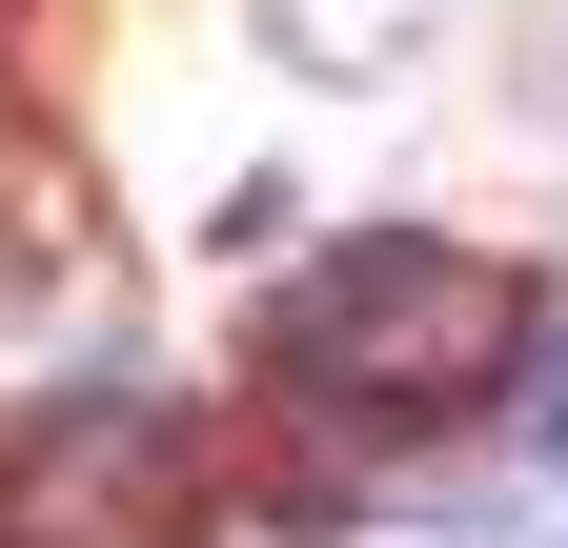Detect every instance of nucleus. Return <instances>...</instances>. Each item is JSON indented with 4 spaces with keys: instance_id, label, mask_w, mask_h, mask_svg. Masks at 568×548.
<instances>
[{
    "instance_id": "f257e3e1",
    "label": "nucleus",
    "mask_w": 568,
    "mask_h": 548,
    "mask_svg": "<svg viewBox=\"0 0 568 548\" xmlns=\"http://www.w3.org/2000/svg\"><path fill=\"white\" fill-rule=\"evenodd\" d=\"M528 346L508 264L447 244V224H366L345 264H305L284 285V386L325 406V427H447V406H487Z\"/></svg>"
},
{
    "instance_id": "f03ea898",
    "label": "nucleus",
    "mask_w": 568,
    "mask_h": 548,
    "mask_svg": "<svg viewBox=\"0 0 568 548\" xmlns=\"http://www.w3.org/2000/svg\"><path fill=\"white\" fill-rule=\"evenodd\" d=\"M183 508H203V406L183 386H61V406H21L0 548H183Z\"/></svg>"
},
{
    "instance_id": "7ed1b4c3",
    "label": "nucleus",
    "mask_w": 568,
    "mask_h": 548,
    "mask_svg": "<svg viewBox=\"0 0 568 548\" xmlns=\"http://www.w3.org/2000/svg\"><path fill=\"white\" fill-rule=\"evenodd\" d=\"M528 447H548V488H568V325H548V386H528Z\"/></svg>"
}]
</instances>
